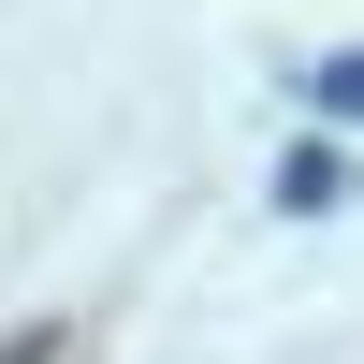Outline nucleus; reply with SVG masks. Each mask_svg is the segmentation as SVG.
Masks as SVG:
<instances>
[{"mask_svg":"<svg viewBox=\"0 0 364 364\" xmlns=\"http://www.w3.org/2000/svg\"><path fill=\"white\" fill-rule=\"evenodd\" d=\"M291 87H306L321 117H364V44H336V58H306V73H291Z\"/></svg>","mask_w":364,"mask_h":364,"instance_id":"nucleus-2","label":"nucleus"},{"mask_svg":"<svg viewBox=\"0 0 364 364\" xmlns=\"http://www.w3.org/2000/svg\"><path fill=\"white\" fill-rule=\"evenodd\" d=\"M350 190H364L350 146H291V161H277V204H291V219H321V204H350Z\"/></svg>","mask_w":364,"mask_h":364,"instance_id":"nucleus-1","label":"nucleus"}]
</instances>
